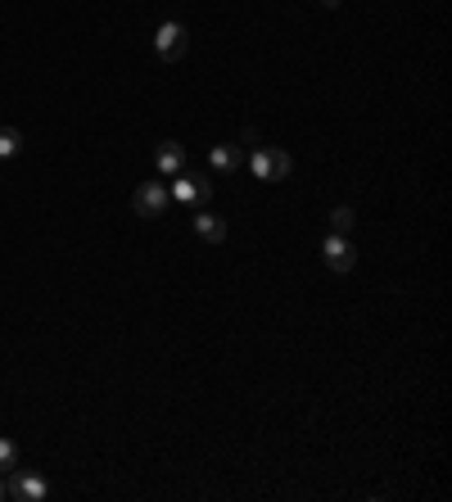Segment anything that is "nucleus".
<instances>
[{"label": "nucleus", "instance_id": "obj_1", "mask_svg": "<svg viewBox=\"0 0 452 502\" xmlns=\"http://www.w3.org/2000/svg\"><path fill=\"white\" fill-rule=\"evenodd\" d=\"M249 172H254L258 181H285V177L294 172V159H290L281 145H254V154H249Z\"/></svg>", "mask_w": 452, "mask_h": 502}, {"label": "nucleus", "instance_id": "obj_2", "mask_svg": "<svg viewBox=\"0 0 452 502\" xmlns=\"http://www.w3.org/2000/svg\"><path fill=\"white\" fill-rule=\"evenodd\" d=\"M5 479H10V484H5V497H14V502H46V497H51V479H46L42 470L14 466Z\"/></svg>", "mask_w": 452, "mask_h": 502}, {"label": "nucleus", "instance_id": "obj_3", "mask_svg": "<svg viewBox=\"0 0 452 502\" xmlns=\"http://www.w3.org/2000/svg\"><path fill=\"white\" fill-rule=\"evenodd\" d=\"M132 209H136V218H163V213L172 209L168 181H163V177H159V181H141L136 195H132Z\"/></svg>", "mask_w": 452, "mask_h": 502}, {"label": "nucleus", "instance_id": "obj_4", "mask_svg": "<svg viewBox=\"0 0 452 502\" xmlns=\"http://www.w3.org/2000/svg\"><path fill=\"white\" fill-rule=\"evenodd\" d=\"M168 191H172V204L199 209V204L213 195V181H208L204 172H190V168H186V172H177V177H172V186H168Z\"/></svg>", "mask_w": 452, "mask_h": 502}, {"label": "nucleus", "instance_id": "obj_5", "mask_svg": "<svg viewBox=\"0 0 452 502\" xmlns=\"http://www.w3.org/2000/svg\"><path fill=\"white\" fill-rule=\"evenodd\" d=\"M154 51H159V60L163 64H177L186 51H190V33L181 28V23H159V33H154Z\"/></svg>", "mask_w": 452, "mask_h": 502}, {"label": "nucleus", "instance_id": "obj_6", "mask_svg": "<svg viewBox=\"0 0 452 502\" xmlns=\"http://www.w3.org/2000/svg\"><path fill=\"white\" fill-rule=\"evenodd\" d=\"M321 258H326V267H330V272H353V263H357L353 240H348V236H335V231L321 240Z\"/></svg>", "mask_w": 452, "mask_h": 502}, {"label": "nucleus", "instance_id": "obj_7", "mask_svg": "<svg viewBox=\"0 0 452 502\" xmlns=\"http://www.w3.org/2000/svg\"><path fill=\"white\" fill-rule=\"evenodd\" d=\"M154 163H159V177H177V172H186V145H181V141H163L159 154H154Z\"/></svg>", "mask_w": 452, "mask_h": 502}, {"label": "nucleus", "instance_id": "obj_8", "mask_svg": "<svg viewBox=\"0 0 452 502\" xmlns=\"http://www.w3.org/2000/svg\"><path fill=\"white\" fill-rule=\"evenodd\" d=\"M240 163H244V150H240V145H213V150H208V168H213L217 177L240 172Z\"/></svg>", "mask_w": 452, "mask_h": 502}, {"label": "nucleus", "instance_id": "obj_9", "mask_svg": "<svg viewBox=\"0 0 452 502\" xmlns=\"http://www.w3.org/2000/svg\"><path fill=\"white\" fill-rule=\"evenodd\" d=\"M195 231H199L208 245H222V240H226V222H222L217 213H208V209L195 213Z\"/></svg>", "mask_w": 452, "mask_h": 502}, {"label": "nucleus", "instance_id": "obj_10", "mask_svg": "<svg viewBox=\"0 0 452 502\" xmlns=\"http://www.w3.org/2000/svg\"><path fill=\"white\" fill-rule=\"evenodd\" d=\"M23 145H28V136L19 127H0V159H19Z\"/></svg>", "mask_w": 452, "mask_h": 502}, {"label": "nucleus", "instance_id": "obj_11", "mask_svg": "<svg viewBox=\"0 0 452 502\" xmlns=\"http://www.w3.org/2000/svg\"><path fill=\"white\" fill-rule=\"evenodd\" d=\"M353 222H357V218H353L348 204H339V209L330 213V231H335V236H353Z\"/></svg>", "mask_w": 452, "mask_h": 502}, {"label": "nucleus", "instance_id": "obj_12", "mask_svg": "<svg viewBox=\"0 0 452 502\" xmlns=\"http://www.w3.org/2000/svg\"><path fill=\"white\" fill-rule=\"evenodd\" d=\"M14 466H19V443L0 434V475H10Z\"/></svg>", "mask_w": 452, "mask_h": 502}, {"label": "nucleus", "instance_id": "obj_13", "mask_svg": "<svg viewBox=\"0 0 452 502\" xmlns=\"http://www.w3.org/2000/svg\"><path fill=\"white\" fill-rule=\"evenodd\" d=\"M235 145H240V150H244V145H249V150H254V145H258V132H254V127H244V132H240V141H235Z\"/></svg>", "mask_w": 452, "mask_h": 502}, {"label": "nucleus", "instance_id": "obj_14", "mask_svg": "<svg viewBox=\"0 0 452 502\" xmlns=\"http://www.w3.org/2000/svg\"><path fill=\"white\" fill-rule=\"evenodd\" d=\"M321 5H326V10H339V0H321Z\"/></svg>", "mask_w": 452, "mask_h": 502}, {"label": "nucleus", "instance_id": "obj_15", "mask_svg": "<svg viewBox=\"0 0 452 502\" xmlns=\"http://www.w3.org/2000/svg\"><path fill=\"white\" fill-rule=\"evenodd\" d=\"M0 497H5V484H0Z\"/></svg>", "mask_w": 452, "mask_h": 502}]
</instances>
